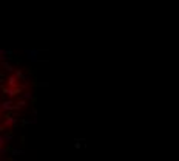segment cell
<instances>
[{
  "instance_id": "3957f363",
  "label": "cell",
  "mask_w": 179,
  "mask_h": 161,
  "mask_svg": "<svg viewBox=\"0 0 179 161\" xmlns=\"http://www.w3.org/2000/svg\"><path fill=\"white\" fill-rule=\"evenodd\" d=\"M15 76H17V78H23V73H22L20 70H17V71H15Z\"/></svg>"
},
{
  "instance_id": "6da1fadb",
  "label": "cell",
  "mask_w": 179,
  "mask_h": 161,
  "mask_svg": "<svg viewBox=\"0 0 179 161\" xmlns=\"http://www.w3.org/2000/svg\"><path fill=\"white\" fill-rule=\"evenodd\" d=\"M25 53L28 54V59L32 61V62H36L37 59H39V57H37V54H39V51H37V50H26Z\"/></svg>"
},
{
  "instance_id": "277c9868",
  "label": "cell",
  "mask_w": 179,
  "mask_h": 161,
  "mask_svg": "<svg viewBox=\"0 0 179 161\" xmlns=\"http://www.w3.org/2000/svg\"><path fill=\"white\" fill-rule=\"evenodd\" d=\"M31 96H32V95H31V93L28 92V93H25V95H23V99H29Z\"/></svg>"
},
{
  "instance_id": "7a4b0ae2",
  "label": "cell",
  "mask_w": 179,
  "mask_h": 161,
  "mask_svg": "<svg viewBox=\"0 0 179 161\" xmlns=\"http://www.w3.org/2000/svg\"><path fill=\"white\" fill-rule=\"evenodd\" d=\"M13 109V102H5V104H2V107H0V110H11Z\"/></svg>"
}]
</instances>
